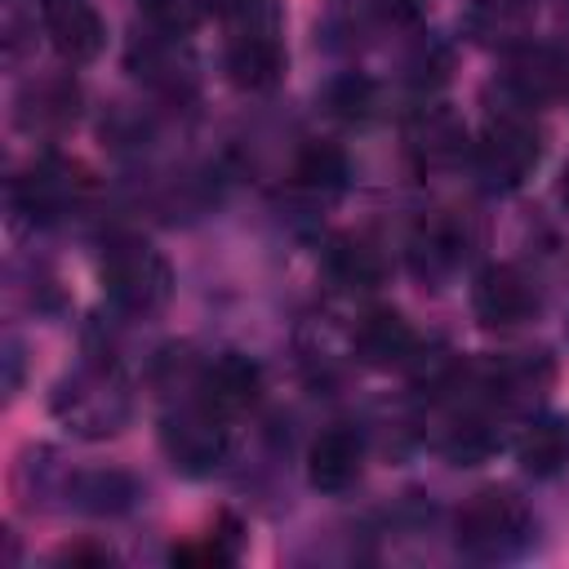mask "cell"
I'll return each instance as SVG.
<instances>
[{
  "instance_id": "obj_18",
  "label": "cell",
  "mask_w": 569,
  "mask_h": 569,
  "mask_svg": "<svg viewBox=\"0 0 569 569\" xmlns=\"http://www.w3.org/2000/svg\"><path fill=\"white\" fill-rule=\"evenodd\" d=\"M67 493H71V507H80V511H89V516H116V511H129V507H133L138 485H133L124 471L98 467V471L71 476Z\"/></svg>"
},
{
  "instance_id": "obj_9",
  "label": "cell",
  "mask_w": 569,
  "mask_h": 569,
  "mask_svg": "<svg viewBox=\"0 0 569 569\" xmlns=\"http://www.w3.org/2000/svg\"><path fill=\"white\" fill-rule=\"evenodd\" d=\"M467 249H471V231H467V222H458L449 209L422 213L418 227L409 231V267H413V276L427 280V284L449 280V276L467 262Z\"/></svg>"
},
{
  "instance_id": "obj_15",
  "label": "cell",
  "mask_w": 569,
  "mask_h": 569,
  "mask_svg": "<svg viewBox=\"0 0 569 569\" xmlns=\"http://www.w3.org/2000/svg\"><path fill=\"white\" fill-rule=\"evenodd\" d=\"M129 67H133L147 84H156V89H164V93H182V89L196 80V62H191V53L182 49V40L169 36V31H156V27H151V36L133 40Z\"/></svg>"
},
{
  "instance_id": "obj_2",
  "label": "cell",
  "mask_w": 569,
  "mask_h": 569,
  "mask_svg": "<svg viewBox=\"0 0 569 569\" xmlns=\"http://www.w3.org/2000/svg\"><path fill=\"white\" fill-rule=\"evenodd\" d=\"M453 542L467 560H480V565L516 560L533 542V511L516 489H498V485L480 489L462 502L453 520Z\"/></svg>"
},
{
  "instance_id": "obj_24",
  "label": "cell",
  "mask_w": 569,
  "mask_h": 569,
  "mask_svg": "<svg viewBox=\"0 0 569 569\" xmlns=\"http://www.w3.org/2000/svg\"><path fill=\"white\" fill-rule=\"evenodd\" d=\"M378 107V89L365 76H342L329 84V111L338 120H369Z\"/></svg>"
},
{
  "instance_id": "obj_27",
  "label": "cell",
  "mask_w": 569,
  "mask_h": 569,
  "mask_svg": "<svg viewBox=\"0 0 569 569\" xmlns=\"http://www.w3.org/2000/svg\"><path fill=\"white\" fill-rule=\"evenodd\" d=\"M560 200H565V209H569V164H565V173H560Z\"/></svg>"
},
{
  "instance_id": "obj_11",
  "label": "cell",
  "mask_w": 569,
  "mask_h": 569,
  "mask_svg": "<svg viewBox=\"0 0 569 569\" xmlns=\"http://www.w3.org/2000/svg\"><path fill=\"white\" fill-rule=\"evenodd\" d=\"M191 391H196V400H204L222 418H236V413L253 409V400L262 391V369L240 351H222L209 365H200Z\"/></svg>"
},
{
  "instance_id": "obj_22",
  "label": "cell",
  "mask_w": 569,
  "mask_h": 569,
  "mask_svg": "<svg viewBox=\"0 0 569 569\" xmlns=\"http://www.w3.org/2000/svg\"><path fill=\"white\" fill-rule=\"evenodd\" d=\"M413 147H418V151H422L431 164L453 160V156L462 151V124H458L449 111L427 107V111L418 116V124H413Z\"/></svg>"
},
{
  "instance_id": "obj_20",
  "label": "cell",
  "mask_w": 569,
  "mask_h": 569,
  "mask_svg": "<svg viewBox=\"0 0 569 569\" xmlns=\"http://www.w3.org/2000/svg\"><path fill=\"white\" fill-rule=\"evenodd\" d=\"M493 445H498V436H493V427H489V418H485L480 409H458V413L449 418L445 436H440V449H445L453 462H467V467L480 462V458H489Z\"/></svg>"
},
{
  "instance_id": "obj_14",
  "label": "cell",
  "mask_w": 569,
  "mask_h": 569,
  "mask_svg": "<svg viewBox=\"0 0 569 569\" xmlns=\"http://www.w3.org/2000/svg\"><path fill=\"white\" fill-rule=\"evenodd\" d=\"M533 27V0H476L462 18V31L471 44L485 49H525V36Z\"/></svg>"
},
{
  "instance_id": "obj_26",
  "label": "cell",
  "mask_w": 569,
  "mask_h": 569,
  "mask_svg": "<svg viewBox=\"0 0 569 569\" xmlns=\"http://www.w3.org/2000/svg\"><path fill=\"white\" fill-rule=\"evenodd\" d=\"M62 560H111V551H89V547H67Z\"/></svg>"
},
{
  "instance_id": "obj_8",
  "label": "cell",
  "mask_w": 569,
  "mask_h": 569,
  "mask_svg": "<svg viewBox=\"0 0 569 569\" xmlns=\"http://www.w3.org/2000/svg\"><path fill=\"white\" fill-rule=\"evenodd\" d=\"M538 307H542L538 284L511 262L485 267L471 284V311L485 329H520L538 316Z\"/></svg>"
},
{
  "instance_id": "obj_3",
  "label": "cell",
  "mask_w": 569,
  "mask_h": 569,
  "mask_svg": "<svg viewBox=\"0 0 569 569\" xmlns=\"http://www.w3.org/2000/svg\"><path fill=\"white\" fill-rule=\"evenodd\" d=\"M102 293L120 316H156L173 293V267L142 236H111L102 244Z\"/></svg>"
},
{
  "instance_id": "obj_23",
  "label": "cell",
  "mask_w": 569,
  "mask_h": 569,
  "mask_svg": "<svg viewBox=\"0 0 569 569\" xmlns=\"http://www.w3.org/2000/svg\"><path fill=\"white\" fill-rule=\"evenodd\" d=\"M138 4H142L147 22L156 31H169V36H187L191 27H200L218 9V0H138Z\"/></svg>"
},
{
  "instance_id": "obj_6",
  "label": "cell",
  "mask_w": 569,
  "mask_h": 569,
  "mask_svg": "<svg viewBox=\"0 0 569 569\" xmlns=\"http://www.w3.org/2000/svg\"><path fill=\"white\" fill-rule=\"evenodd\" d=\"M160 449L173 462V471H182V476H213L227 462V449H231L227 418L191 396L187 405H178V409H169L160 418Z\"/></svg>"
},
{
  "instance_id": "obj_4",
  "label": "cell",
  "mask_w": 569,
  "mask_h": 569,
  "mask_svg": "<svg viewBox=\"0 0 569 569\" xmlns=\"http://www.w3.org/2000/svg\"><path fill=\"white\" fill-rule=\"evenodd\" d=\"M227 31V76L231 84L258 93L284 76V40H280V9L276 0H240Z\"/></svg>"
},
{
  "instance_id": "obj_5",
  "label": "cell",
  "mask_w": 569,
  "mask_h": 569,
  "mask_svg": "<svg viewBox=\"0 0 569 569\" xmlns=\"http://www.w3.org/2000/svg\"><path fill=\"white\" fill-rule=\"evenodd\" d=\"M542 142L525 107H498L476 138V173L489 191H516L538 169Z\"/></svg>"
},
{
  "instance_id": "obj_17",
  "label": "cell",
  "mask_w": 569,
  "mask_h": 569,
  "mask_svg": "<svg viewBox=\"0 0 569 569\" xmlns=\"http://www.w3.org/2000/svg\"><path fill=\"white\" fill-rule=\"evenodd\" d=\"M325 271L347 293H365V289L382 284V258L360 236H333L329 249H325Z\"/></svg>"
},
{
  "instance_id": "obj_7",
  "label": "cell",
  "mask_w": 569,
  "mask_h": 569,
  "mask_svg": "<svg viewBox=\"0 0 569 569\" xmlns=\"http://www.w3.org/2000/svg\"><path fill=\"white\" fill-rule=\"evenodd\" d=\"M84 200H89V173L62 156H40L13 182V209L27 213L31 222H58Z\"/></svg>"
},
{
  "instance_id": "obj_19",
  "label": "cell",
  "mask_w": 569,
  "mask_h": 569,
  "mask_svg": "<svg viewBox=\"0 0 569 569\" xmlns=\"http://www.w3.org/2000/svg\"><path fill=\"white\" fill-rule=\"evenodd\" d=\"M76 120V89L62 84V80H44V84H31L18 102V124L27 133H58Z\"/></svg>"
},
{
  "instance_id": "obj_12",
  "label": "cell",
  "mask_w": 569,
  "mask_h": 569,
  "mask_svg": "<svg viewBox=\"0 0 569 569\" xmlns=\"http://www.w3.org/2000/svg\"><path fill=\"white\" fill-rule=\"evenodd\" d=\"M365 467V440L351 427H329L307 449V480L320 493H347L360 480Z\"/></svg>"
},
{
  "instance_id": "obj_1",
  "label": "cell",
  "mask_w": 569,
  "mask_h": 569,
  "mask_svg": "<svg viewBox=\"0 0 569 569\" xmlns=\"http://www.w3.org/2000/svg\"><path fill=\"white\" fill-rule=\"evenodd\" d=\"M49 409H53V418L71 436H80V440H111V436H120L129 427L133 396H129L124 373L111 360H80L53 387Z\"/></svg>"
},
{
  "instance_id": "obj_16",
  "label": "cell",
  "mask_w": 569,
  "mask_h": 569,
  "mask_svg": "<svg viewBox=\"0 0 569 569\" xmlns=\"http://www.w3.org/2000/svg\"><path fill=\"white\" fill-rule=\"evenodd\" d=\"M516 462L533 480H551V476L569 471V413L533 418L516 440Z\"/></svg>"
},
{
  "instance_id": "obj_25",
  "label": "cell",
  "mask_w": 569,
  "mask_h": 569,
  "mask_svg": "<svg viewBox=\"0 0 569 569\" xmlns=\"http://www.w3.org/2000/svg\"><path fill=\"white\" fill-rule=\"evenodd\" d=\"M236 533H240V529H236L231 520H222L218 533L209 529V538L187 542V547H173V565H227V560H236V551H240V538H236Z\"/></svg>"
},
{
  "instance_id": "obj_21",
  "label": "cell",
  "mask_w": 569,
  "mask_h": 569,
  "mask_svg": "<svg viewBox=\"0 0 569 569\" xmlns=\"http://www.w3.org/2000/svg\"><path fill=\"white\" fill-rule=\"evenodd\" d=\"M293 182L311 196H338L347 187V156L329 142H311L293 164Z\"/></svg>"
},
{
  "instance_id": "obj_10",
  "label": "cell",
  "mask_w": 569,
  "mask_h": 569,
  "mask_svg": "<svg viewBox=\"0 0 569 569\" xmlns=\"http://www.w3.org/2000/svg\"><path fill=\"white\" fill-rule=\"evenodd\" d=\"M40 4V27L58 58L67 62H93L107 44V27L93 0H36Z\"/></svg>"
},
{
  "instance_id": "obj_13",
  "label": "cell",
  "mask_w": 569,
  "mask_h": 569,
  "mask_svg": "<svg viewBox=\"0 0 569 569\" xmlns=\"http://www.w3.org/2000/svg\"><path fill=\"white\" fill-rule=\"evenodd\" d=\"M351 347L365 365L373 369H396V365H409L418 356V333L409 329V320L391 307H373L356 320V333H351Z\"/></svg>"
}]
</instances>
